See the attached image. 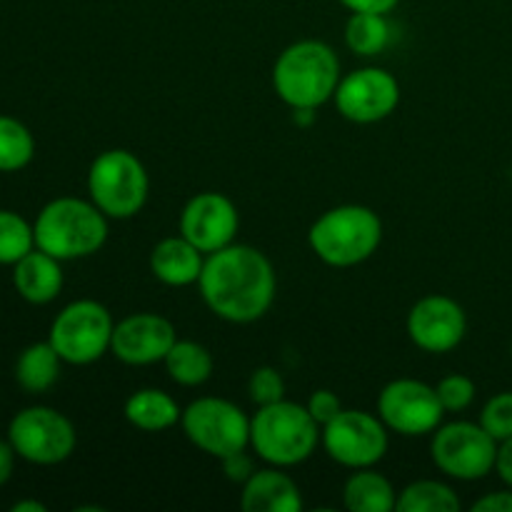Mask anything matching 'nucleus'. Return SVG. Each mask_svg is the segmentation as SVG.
I'll list each match as a JSON object with an SVG mask.
<instances>
[{
    "mask_svg": "<svg viewBox=\"0 0 512 512\" xmlns=\"http://www.w3.org/2000/svg\"><path fill=\"white\" fill-rule=\"evenodd\" d=\"M333 100L338 113L350 123H380L398 108L400 85L385 68H358L340 78Z\"/></svg>",
    "mask_w": 512,
    "mask_h": 512,
    "instance_id": "ddd939ff",
    "label": "nucleus"
},
{
    "mask_svg": "<svg viewBox=\"0 0 512 512\" xmlns=\"http://www.w3.org/2000/svg\"><path fill=\"white\" fill-rule=\"evenodd\" d=\"M123 413L125 420L143 433H165V430L175 428L183 418V408L178 405V400L158 388L135 390L125 400Z\"/></svg>",
    "mask_w": 512,
    "mask_h": 512,
    "instance_id": "aec40b11",
    "label": "nucleus"
},
{
    "mask_svg": "<svg viewBox=\"0 0 512 512\" xmlns=\"http://www.w3.org/2000/svg\"><path fill=\"white\" fill-rule=\"evenodd\" d=\"M305 408H308V413L313 415L315 423L323 428V425H328L330 420L335 418V415L343 410V403H340L338 395L333 393V390H315L313 395L308 398V403H305Z\"/></svg>",
    "mask_w": 512,
    "mask_h": 512,
    "instance_id": "7c9ffc66",
    "label": "nucleus"
},
{
    "mask_svg": "<svg viewBox=\"0 0 512 512\" xmlns=\"http://www.w3.org/2000/svg\"><path fill=\"white\" fill-rule=\"evenodd\" d=\"M248 395L258 408L263 405H273L278 400H285V380L283 375L278 373L270 365H260L250 373L248 378Z\"/></svg>",
    "mask_w": 512,
    "mask_h": 512,
    "instance_id": "c756f323",
    "label": "nucleus"
},
{
    "mask_svg": "<svg viewBox=\"0 0 512 512\" xmlns=\"http://www.w3.org/2000/svg\"><path fill=\"white\" fill-rule=\"evenodd\" d=\"M350 13H380L388 15L398 8L400 0H338Z\"/></svg>",
    "mask_w": 512,
    "mask_h": 512,
    "instance_id": "72a5a7b5",
    "label": "nucleus"
},
{
    "mask_svg": "<svg viewBox=\"0 0 512 512\" xmlns=\"http://www.w3.org/2000/svg\"><path fill=\"white\" fill-rule=\"evenodd\" d=\"M60 363H63V358L50 345V340L48 343H33L20 353L18 363H15V380L25 393H45L58 383Z\"/></svg>",
    "mask_w": 512,
    "mask_h": 512,
    "instance_id": "5701e85b",
    "label": "nucleus"
},
{
    "mask_svg": "<svg viewBox=\"0 0 512 512\" xmlns=\"http://www.w3.org/2000/svg\"><path fill=\"white\" fill-rule=\"evenodd\" d=\"M430 458L448 478L473 483L495 473L498 440L480 423L455 420V423L440 425L433 433Z\"/></svg>",
    "mask_w": 512,
    "mask_h": 512,
    "instance_id": "6e6552de",
    "label": "nucleus"
},
{
    "mask_svg": "<svg viewBox=\"0 0 512 512\" xmlns=\"http://www.w3.org/2000/svg\"><path fill=\"white\" fill-rule=\"evenodd\" d=\"M463 508L458 493L440 480H415L400 490L398 512H458Z\"/></svg>",
    "mask_w": 512,
    "mask_h": 512,
    "instance_id": "393cba45",
    "label": "nucleus"
},
{
    "mask_svg": "<svg viewBox=\"0 0 512 512\" xmlns=\"http://www.w3.org/2000/svg\"><path fill=\"white\" fill-rule=\"evenodd\" d=\"M308 243L315 258L330 268H355L378 253L383 220L368 205H338L310 225Z\"/></svg>",
    "mask_w": 512,
    "mask_h": 512,
    "instance_id": "20e7f679",
    "label": "nucleus"
},
{
    "mask_svg": "<svg viewBox=\"0 0 512 512\" xmlns=\"http://www.w3.org/2000/svg\"><path fill=\"white\" fill-rule=\"evenodd\" d=\"M35 248L33 225L18 213L0 210V265H15Z\"/></svg>",
    "mask_w": 512,
    "mask_h": 512,
    "instance_id": "bb28decb",
    "label": "nucleus"
},
{
    "mask_svg": "<svg viewBox=\"0 0 512 512\" xmlns=\"http://www.w3.org/2000/svg\"><path fill=\"white\" fill-rule=\"evenodd\" d=\"M378 418L403 438L433 435L443 425L445 408L433 385L415 378L390 380L378 395Z\"/></svg>",
    "mask_w": 512,
    "mask_h": 512,
    "instance_id": "f8f14e48",
    "label": "nucleus"
},
{
    "mask_svg": "<svg viewBox=\"0 0 512 512\" xmlns=\"http://www.w3.org/2000/svg\"><path fill=\"white\" fill-rule=\"evenodd\" d=\"M340 78L338 53L323 40H298L273 65L275 95L293 110H318L333 100Z\"/></svg>",
    "mask_w": 512,
    "mask_h": 512,
    "instance_id": "f03ea898",
    "label": "nucleus"
},
{
    "mask_svg": "<svg viewBox=\"0 0 512 512\" xmlns=\"http://www.w3.org/2000/svg\"><path fill=\"white\" fill-rule=\"evenodd\" d=\"M343 505L350 512H393L398 493L383 473L375 468H358L345 480Z\"/></svg>",
    "mask_w": 512,
    "mask_h": 512,
    "instance_id": "412c9836",
    "label": "nucleus"
},
{
    "mask_svg": "<svg viewBox=\"0 0 512 512\" xmlns=\"http://www.w3.org/2000/svg\"><path fill=\"white\" fill-rule=\"evenodd\" d=\"M163 363L170 380L183 385V388H200V385L213 378L215 370V360L210 350L205 345L195 343V340H175Z\"/></svg>",
    "mask_w": 512,
    "mask_h": 512,
    "instance_id": "4be33fe9",
    "label": "nucleus"
},
{
    "mask_svg": "<svg viewBox=\"0 0 512 512\" xmlns=\"http://www.w3.org/2000/svg\"><path fill=\"white\" fill-rule=\"evenodd\" d=\"M320 428L305 405L278 400L263 405L250 418V448L263 463L295 468L313 458L320 445Z\"/></svg>",
    "mask_w": 512,
    "mask_h": 512,
    "instance_id": "39448f33",
    "label": "nucleus"
},
{
    "mask_svg": "<svg viewBox=\"0 0 512 512\" xmlns=\"http://www.w3.org/2000/svg\"><path fill=\"white\" fill-rule=\"evenodd\" d=\"M285 468H260L243 483L240 508L245 512H300L303 493Z\"/></svg>",
    "mask_w": 512,
    "mask_h": 512,
    "instance_id": "f3484780",
    "label": "nucleus"
},
{
    "mask_svg": "<svg viewBox=\"0 0 512 512\" xmlns=\"http://www.w3.org/2000/svg\"><path fill=\"white\" fill-rule=\"evenodd\" d=\"M108 220L93 200L55 198L35 218V248L60 263L90 258L108 240Z\"/></svg>",
    "mask_w": 512,
    "mask_h": 512,
    "instance_id": "7ed1b4c3",
    "label": "nucleus"
},
{
    "mask_svg": "<svg viewBox=\"0 0 512 512\" xmlns=\"http://www.w3.org/2000/svg\"><path fill=\"white\" fill-rule=\"evenodd\" d=\"M393 38V28L388 23V15L380 13H350L345 23V45L350 53L360 58H373L383 53Z\"/></svg>",
    "mask_w": 512,
    "mask_h": 512,
    "instance_id": "b1692460",
    "label": "nucleus"
},
{
    "mask_svg": "<svg viewBox=\"0 0 512 512\" xmlns=\"http://www.w3.org/2000/svg\"><path fill=\"white\" fill-rule=\"evenodd\" d=\"M435 393H438L440 405L445 408V413H463L473 405L478 388H475V380L468 378L463 373L445 375L438 385H435Z\"/></svg>",
    "mask_w": 512,
    "mask_h": 512,
    "instance_id": "cd10ccee",
    "label": "nucleus"
},
{
    "mask_svg": "<svg viewBox=\"0 0 512 512\" xmlns=\"http://www.w3.org/2000/svg\"><path fill=\"white\" fill-rule=\"evenodd\" d=\"M13 283L20 298L33 305H45L55 300L63 290V268L60 260L43 250H30L15 263Z\"/></svg>",
    "mask_w": 512,
    "mask_h": 512,
    "instance_id": "6ab92c4d",
    "label": "nucleus"
},
{
    "mask_svg": "<svg viewBox=\"0 0 512 512\" xmlns=\"http://www.w3.org/2000/svg\"><path fill=\"white\" fill-rule=\"evenodd\" d=\"M205 253H200L183 235L163 238L150 250V273L168 288H188L200 280Z\"/></svg>",
    "mask_w": 512,
    "mask_h": 512,
    "instance_id": "a211bd4d",
    "label": "nucleus"
},
{
    "mask_svg": "<svg viewBox=\"0 0 512 512\" xmlns=\"http://www.w3.org/2000/svg\"><path fill=\"white\" fill-rule=\"evenodd\" d=\"M473 512H512V488L483 495L473 503Z\"/></svg>",
    "mask_w": 512,
    "mask_h": 512,
    "instance_id": "473e14b6",
    "label": "nucleus"
},
{
    "mask_svg": "<svg viewBox=\"0 0 512 512\" xmlns=\"http://www.w3.org/2000/svg\"><path fill=\"white\" fill-rule=\"evenodd\" d=\"M220 463H223V473L230 483L243 485L245 480L255 473V460H253V455H248V448L238 450V453H233V455H225Z\"/></svg>",
    "mask_w": 512,
    "mask_h": 512,
    "instance_id": "2f4dec72",
    "label": "nucleus"
},
{
    "mask_svg": "<svg viewBox=\"0 0 512 512\" xmlns=\"http://www.w3.org/2000/svg\"><path fill=\"white\" fill-rule=\"evenodd\" d=\"M8 440L15 453L35 465H58L73 455L78 433L63 413L53 408H25L10 420Z\"/></svg>",
    "mask_w": 512,
    "mask_h": 512,
    "instance_id": "9b49d317",
    "label": "nucleus"
},
{
    "mask_svg": "<svg viewBox=\"0 0 512 512\" xmlns=\"http://www.w3.org/2000/svg\"><path fill=\"white\" fill-rule=\"evenodd\" d=\"M405 328H408V338L420 350L443 355L458 348L465 340L468 315H465L463 305L448 295H425L410 308Z\"/></svg>",
    "mask_w": 512,
    "mask_h": 512,
    "instance_id": "4468645a",
    "label": "nucleus"
},
{
    "mask_svg": "<svg viewBox=\"0 0 512 512\" xmlns=\"http://www.w3.org/2000/svg\"><path fill=\"white\" fill-rule=\"evenodd\" d=\"M148 193V170L130 150H105L90 165L88 195L110 220L135 218L148 203Z\"/></svg>",
    "mask_w": 512,
    "mask_h": 512,
    "instance_id": "423d86ee",
    "label": "nucleus"
},
{
    "mask_svg": "<svg viewBox=\"0 0 512 512\" xmlns=\"http://www.w3.org/2000/svg\"><path fill=\"white\" fill-rule=\"evenodd\" d=\"M35 155V140L20 120L0 115V170L15 173L25 168Z\"/></svg>",
    "mask_w": 512,
    "mask_h": 512,
    "instance_id": "a878e982",
    "label": "nucleus"
},
{
    "mask_svg": "<svg viewBox=\"0 0 512 512\" xmlns=\"http://www.w3.org/2000/svg\"><path fill=\"white\" fill-rule=\"evenodd\" d=\"M480 425L493 435L498 443L512 438V390L493 395L480 410Z\"/></svg>",
    "mask_w": 512,
    "mask_h": 512,
    "instance_id": "c85d7f7f",
    "label": "nucleus"
},
{
    "mask_svg": "<svg viewBox=\"0 0 512 512\" xmlns=\"http://www.w3.org/2000/svg\"><path fill=\"white\" fill-rule=\"evenodd\" d=\"M320 445L333 463L348 470L375 468L388 453V428L383 420L365 410H340L323 425Z\"/></svg>",
    "mask_w": 512,
    "mask_h": 512,
    "instance_id": "9d476101",
    "label": "nucleus"
},
{
    "mask_svg": "<svg viewBox=\"0 0 512 512\" xmlns=\"http://www.w3.org/2000/svg\"><path fill=\"white\" fill-rule=\"evenodd\" d=\"M198 288L203 303L215 318L248 325L270 310L278 290V278L263 250L230 243L205 255Z\"/></svg>",
    "mask_w": 512,
    "mask_h": 512,
    "instance_id": "f257e3e1",
    "label": "nucleus"
},
{
    "mask_svg": "<svg viewBox=\"0 0 512 512\" xmlns=\"http://www.w3.org/2000/svg\"><path fill=\"white\" fill-rule=\"evenodd\" d=\"M43 503H38V500H23V503H15L13 505V512H45Z\"/></svg>",
    "mask_w": 512,
    "mask_h": 512,
    "instance_id": "e433bc0d",
    "label": "nucleus"
},
{
    "mask_svg": "<svg viewBox=\"0 0 512 512\" xmlns=\"http://www.w3.org/2000/svg\"><path fill=\"white\" fill-rule=\"evenodd\" d=\"M175 340L178 333L168 318L158 313H133L115 323L110 353L120 363L143 368V365L163 363Z\"/></svg>",
    "mask_w": 512,
    "mask_h": 512,
    "instance_id": "dca6fc26",
    "label": "nucleus"
},
{
    "mask_svg": "<svg viewBox=\"0 0 512 512\" xmlns=\"http://www.w3.org/2000/svg\"><path fill=\"white\" fill-rule=\"evenodd\" d=\"M495 473L500 475L508 488H512V438L498 443V460H495Z\"/></svg>",
    "mask_w": 512,
    "mask_h": 512,
    "instance_id": "f704fd0d",
    "label": "nucleus"
},
{
    "mask_svg": "<svg viewBox=\"0 0 512 512\" xmlns=\"http://www.w3.org/2000/svg\"><path fill=\"white\" fill-rule=\"evenodd\" d=\"M238 230V208L228 195L215 193V190L193 195L180 213V235L188 238L205 255L235 243Z\"/></svg>",
    "mask_w": 512,
    "mask_h": 512,
    "instance_id": "2eb2a0df",
    "label": "nucleus"
},
{
    "mask_svg": "<svg viewBox=\"0 0 512 512\" xmlns=\"http://www.w3.org/2000/svg\"><path fill=\"white\" fill-rule=\"evenodd\" d=\"M185 438L210 458L223 460L238 450L250 448V418L243 408L225 398H198L180 418Z\"/></svg>",
    "mask_w": 512,
    "mask_h": 512,
    "instance_id": "1a4fd4ad",
    "label": "nucleus"
},
{
    "mask_svg": "<svg viewBox=\"0 0 512 512\" xmlns=\"http://www.w3.org/2000/svg\"><path fill=\"white\" fill-rule=\"evenodd\" d=\"M115 320L98 300H75L55 315L50 325V345L63 363L90 365L110 353Z\"/></svg>",
    "mask_w": 512,
    "mask_h": 512,
    "instance_id": "0eeeda50",
    "label": "nucleus"
},
{
    "mask_svg": "<svg viewBox=\"0 0 512 512\" xmlns=\"http://www.w3.org/2000/svg\"><path fill=\"white\" fill-rule=\"evenodd\" d=\"M15 448L10 445V440L5 443V440H0V485H5L10 480V475H13V465H15Z\"/></svg>",
    "mask_w": 512,
    "mask_h": 512,
    "instance_id": "c9c22d12",
    "label": "nucleus"
}]
</instances>
